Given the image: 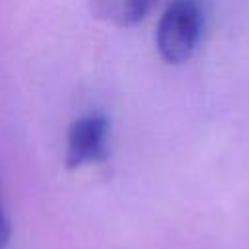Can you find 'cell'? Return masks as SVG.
<instances>
[{
	"mask_svg": "<svg viewBox=\"0 0 249 249\" xmlns=\"http://www.w3.org/2000/svg\"><path fill=\"white\" fill-rule=\"evenodd\" d=\"M204 33L200 0H171L158 21L156 49L163 62L183 64L196 51Z\"/></svg>",
	"mask_w": 249,
	"mask_h": 249,
	"instance_id": "6da1fadb",
	"label": "cell"
},
{
	"mask_svg": "<svg viewBox=\"0 0 249 249\" xmlns=\"http://www.w3.org/2000/svg\"><path fill=\"white\" fill-rule=\"evenodd\" d=\"M109 152V121L99 113L76 119L66 134L64 161L68 169L103 161Z\"/></svg>",
	"mask_w": 249,
	"mask_h": 249,
	"instance_id": "7a4b0ae2",
	"label": "cell"
},
{
	"mask_svg": "<svg viewBox=\"0 0 249 249\" xmlns=\"http://www.w3.org/2000/svg\"><path fill=\"white\" fill-rule=\"evenodd\" d=\"M154 0H93V12L115 27H130L144 19Z\"/></svg>",
	"mask_w": 249,
	"mask_h": 249,
	"instance_id": "3957f363",
	"label": "cell"
},
{
	"mask_svg": "<svg viewBox=\"0 0 249 249\" xmlns=\"http://www.w3.org/2000/svg\"><path fill=\"white\" fill-rule=\"evenodd\" d=\"M10 233H12V228H10V220L4 212V206L0 202V249H4L8 245V239H10Z\"/></svg>",
	"mask_w": 249,
	"mask_h": 249,
	"instance_id": "277c9868",
	"label": "cell"
}]
</instances>
